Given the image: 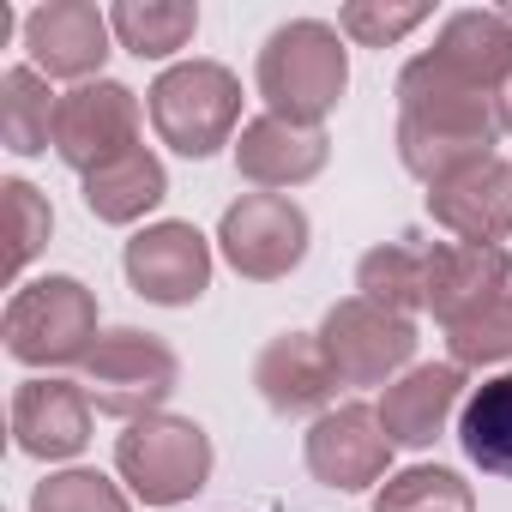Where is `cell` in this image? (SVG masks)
Segmentation results:
<instances>
[{
    "instance_id": "9a60e30c",
    "label": "cell",
    "mask_w": 512,
    "mask_h": 512,
    "mask_svg": "<svg viewBox=\"0 0 512 512\" xmlns=\"http://www.w3.org/2000/svg\"><path fill=\"white\" fill-rule=\"evenodd\" d=\"M229 151H235V175L253 193H290V187H308L326 169L332 139H326V127H296V121H278V115H253L235 133Z\"/></svg>"
},
{
    "instance_id": "6da1fadb",
    "label": "cell",
    "mask_w": 512,
    "mask_h": 512,
    "mask_svg": "<svg viewBox=\"0 0 512 512\" xmlns=\"http://www.w3.org/2000/svg\"><path fill=\"white\" fill-rule=\"evenodd\" d=\"M500 139L506 133H500L488 91L452 79L428 49L416 61H404V73H398V163L422 187L494 157Z\"/></svg>"
},
{
    "instance_id": "8992f818",
    "label": "cell",
    "mask_w": 512,
    "mask_h": 512,
    "mask_svg": "<svg viewBox=\"0 0 512 512\" xmlns=\"http://www.w3.org/2000/svg\"><path fill=\"white\" fill-rule=\"evenodd\" d=\"M91 404L115 422H145V416H163V404L175 398L181 386V356L157 338V332H139V326H109L91 356H85V380Z\"/></svg>"
},
{
    "instance_id": "5b68a950",
    "label": "cell",
    "mask_w": 512,
    "mask_h": 512,
    "mask_svg": "<svg viewBox=\"0 0 512 512\" xmlns=\"http://www.w3.org/2000/svg\"><path fill=\"white\" fill-rule=\"evenodd\" d=\"M211 434L193 416H145L127 422V434L115 440V476L127 482L133 500L145 506H181L211 482Z\"/></svg>"
},
{
    "instance_id": "d6986e66",
    "label": "cell",
    "mask_w": 512,
    "mask_h": 512,
    "mask_svg": "<svg viewBox=\"0 0 512 512\" xmlns=\"http://www.w3.org/2000/svg\"><path fill=\"white\" fill-rule=\"evenodd\" d=\"M428 55L452 79H464V85H476V91L494 97L500 79H506V67H512V19L500 7H464V13H452L440 25V37H434Z\"/></svg>"
},
{
    "instance_id": "7402d4cb",
    "label": "cell",
    "mask_w": 512,
    "mask_h": 512,
    "mask_svg": "<svg viewBox=\"0 0 512 512\" xmlns=\"http://www.w3.org/2000/svg\"><path fill=\"white\" fill-rule=\"evenodd\" d=\"M109 31L127 55L139 61H169L193 43L199 31V7L193 0H115L109 7Z\"/></svg>"
},
{
    "instance_id": "484cf974",
    "label": "cell",
    "mask_w": 512,
    "mask_h": 512,
    "mask_svg": "<svg viewBox=\"0 0 512 512\" xmlns=\"http://www.w3.org/2000/svg\"><path fill=\"white\" fill-rule=\"evenodd\" d=\"M31 512H133V500L115 476L67 464V470H49L31 488Z\"/></svg>"
},
{
    "instance_id": "5bb4252c",
    "label": "cell",
    "mask_w": 512,
    "mask_h": 512,
    "mask_svg": "<svg viewBox=\"0 0 512 512\" xmlns=\"http://www.w3.org/2000/svg\"><path fill=\"white\" fill-rule=\"evenodd\" d=\"M428 314L440 326H458L482 314L488 302L512 296V253L506 247H476V241H428Z\"/></svg>"
},
{
    "instance_id": "2e32d148",
    "label": "cell",
    "mask_w": 512,
    "mask_h": 512,
    "mask_svg": "<svg viewBox=\"0 0 512 512\" xmlns=\"http://www.w3.org/2000/svg\"><path fill=\"white\" fill-rule=\"evenodd\" d=\"M428 217L452 235V241H476V247H500L512 235V163L506 157H482L446 181L428 187Z\"/></svg>"
},
{
    "instance_id": "4316f807",
    "label": "cell",
    "mask_w": 512,
    "mask_h": 512,
    "mask_svg": "<svg viewBox=\"0 0 512 512\" xmlns=\"http://www.w3.org/2000/svg\"><path fill=\"white\" fill-rule=\"evenodd\" d=\"M428 19L434 7H422V0H350V7H338V31L356 49H392L410 31H422Z\"/></svg>"
},
{
    "instance_id": "52a82bcc",
    "label": "cell",
    "mask_w": 512,
    "mask_h": 512,
    "mask_svg": "<svg viewBox=\"0 0 512 512\" xmlns=\"http://www.w3.org/2000/svg\"><path fill=\"white\" fill-rule=\"evenodd\" d=\"M314 338H320L338 386H380V392L398 374L416 368V344H422L416 338V320H404V314H392V308H380L368 296L332 302Z\"/></svg>"
},
{
    "instance_id": "8fae6325",
    "label": "cell",
    "mask_w": 512,
    "mask_h": 512,
    "mask_svg": "<svg viewBox=\"0 0 512 512\" xmlns=\"http://www.w3.org/2000/svg\"><path fill=\"white\" fill-rule=\"evenodd\" d=\"M19 37H25V61L43 79H67V85L103 79V61L115 49L109 13H97L91 0H43L19 19Z\"/></svg>"
},
{
    "instance_id": "f546056e",
    "label": "cell",
    "mask_w": 512,
    "mask_h": 512,
    "mask_svg": "<svg viewBox=\"0 0 512 512\" xmlns=\"http://www.w3.org/2000/svg\"><path fill=\"white\" fill-rule=\"evenodd\" d=\"M494 115H500V133H512V67H506V79L494 91Z\"/></svg>"
},
{
    "instance_id": "603a6c76",
    "label": "cell",
    "mask_w": 512,
    "mask_h": 512,
    "mask_svg": "<svg viewBox=\"0 0 512 512\" xmlns=\"http://www.w3.org/2000/svg\"><path fill=\"white\" fill-rule=\"evenodd\" d=\"M55 103L61 97L31 61L0 73V139H7L13 157H43L55 145Z\"/></svg>"
},
{
    "instance_id": "30bf717a",
    "label": "cell",
    "mask_w": 512,
    "mask_h": 512,
    "mask_svg": "<svg viewBox=\"0 0 512 512\" xmlns=\"http://www.w3.org/2000/svg\"><path fill=\"white\" fill-rule=\"evenodd\" d=\"M121 272L133 284V296L157 302V308H193L205 290H211V241L181 223V217H163V223H145L127 247H121Z\"/></svg>"
},
{
    "instance_id": "ffe728a7",
    "label": "cell",
    "mask_w": 512,
    "mask_h": 512,
    "mask_svg": "<svg viewBox=\"0 0 512 512\" xmlns=\"http://www.w3.org/2000/svg\"><path fill=\"white\" fill-rule=\"evenodd\" d=\"M163 199H169V169H163V157L151 145H139V151H127V157H115V163L85 175V211L97 223H115V229L139 223Z\"/></svg>"
},
{
    "instance_id": "f1b7e54d",
    "label": "cell",
    "mask_w": 512,
    "mask_h": 512,
    "mask_svg": "<svg viewBox=\"0 0 512 512\" xmlns=\"http://www.w3.org/2000/svg\"><path fill=\"white\" fill-rule=\"evenodd\" d=\"M0 193H7V211H13V272H25L37 253L49 247L55 211H49V199H43L31 181H7Z\"/></svg>"
},
{
    "instance_id": "9c48e42d",
    "label": "cell",
    "mask_w": 512,
    "mask_h": 512,
    "mask_svg": "<svg viewBox=\"0 0 512 512\" xmlns=\"http://www.w3.org/2000/svg\"><path fill=\"white\" fill-rule=\"evenodd\" d=\"M145 127V109H139V91H127L121 79H91V85H73L61 91L55 103V157L67 169H79V181L127 151H139Z\"/></svg>"
},
{
    "instance_id": "7a4b0ae2",
    "label": "cell",
    "mask_w": 512,
    "mask_h": 512,
    "mask_svg": "<svg viewBox=\"0 0 512 512\" xmlns=\"http://www.w3.org/2000/svg\"><path fill=\"white\" fill-rule=\"evenodd\" d=\"M253 85L266 97V115L296 127H326V115L350 91V49L344 31L326 19H290L266 37Z\"/></svg>"
},
{
    "instance_id": "d4e9b609",
    "label": "cell",
    "mask_w": 512,
    "mask_h": 512,
    "mask_svg": "<svg viewBox=\"0 0 512 512\" xmlns=\"http://www.w3.org/2000/svg\"><path fill=\"white\" fill-rule=\"evenodd\" d=\"M374 512H476V488L446 464H410L380 482Z\"/></svg>"
},
{
    "instance_id": "e0dca14e",
    "label": "cell",
    "mask_w": 512,
    "mask_h": 512,
    "mask_svg": "<svg viewBox=\"0 0 512 512\" xmlns=\"http://www.w3.org/2000/svg\"><path fill=\"white\" fill-rule=\"evenodd\" d=\"M380 428L392 446L404 452H422L446 434V422L464 410V368L458 362H416L410 374H398L386 392H380Z\"/></svg>"
},
{
    "instance_id": "7c38bea8",
    "label": "cell",
    "mask_w": 512,
    "mask_h": 512,
    "mask_svg": "<svg viewBox=\"0 0 512 512\" xmlns=\"http://www.w3.org/2000/svg\"><path fill=\"white\" fill-rule=\"evenodd\" d=\"M302 458H308V476L338 488V494H362L374 482H386L392 470V440L380 428V410L374 404H338L326 410L308 440H302Z\"/></svg>"
},
{
    "instance_id": "83f0119b",
    "label": "cell",
    "mask_w": 512,
    "mask_h": 512,
    "mask_svg": "<svg viewBox=\"0 0 512 512\" xmlns=\"http://www.w3.org/2000/svg\"><path fill=\"white\" fill-rule=\"evenodd\" d=\"M446 350H452L458 368H500V362H512V296H500L482 314L446 326Z\"/></svg>"
},
{
    "instance_id": "ac0fdd59",
    "label": "cell",
    "mask_w": 512,
    "mask_h": 512,
    "mask_svg": "<svg viewBox=\"0 0 512 512\" xmlns=\"http://www.w3.org/2000/svg\"><path fill=\"white\" fill-rule=\"evenodd\" d=\"M253 386H260L266 410L284 416V422L290 416L320 422L332 410V398H338V374H332L320 338H308V332H278L260 356H253Z\"/></svg>"
},
{
    "instance_id": "277c9868",
    "label": "cell",
    "mask_w": 512,
    "mask_h": 512,
    "mask_svg": "<svg viewBox=\"0 0 512 512\" xmlns=\"http://www.w3.org/2000/svg\"><path fill=\"white\" fill-rule=\"evenodd\" d=\"M145 115L157 127V139L175 157H217L223 145H235L241 121V79L223 61H175L151 79L145 91Z\"/></svg>"
},
{
    "instance_id": "cb8c5ba5",
    "label": "cell",
    "mask_w": 512,
    "mask_h": 512,
    "mask_svg": "<svg viewBox=\"0 0 512 512\" xmlns=\"http://www.w3.org/2000/svg\"><path fill=\"white\" fill-rule=\"evenodd\" d=\"M356 290L404 320H416V308H428V266H422V247L410 241H380L356 260Z\"/></svg>"
},
{
    "instance_id": "ba28073f",
    "label": "cell",
    "mask_w": 512,
    "mask_h": 512,
    "mask_svg": "<svg viewBox=\"0 0 512 512\" xmlns=\"http://www.w3.org/2000/svg\"><path fill=\"white\" fill-rule=\"evenodd\" d=\"M314 223L290 193H241L217 223V253L235 278L247 284H278L308 260Z\"/></svg>"
},
{
    "instance_id": "44dd1931",
    "label": "cell",
    "mask_w": 512,
    "mask_h": 512,
    "mask_svg": "<svg viewBox=\"0 0 512 512\" xmlns=\"http://www.w3.org/2000/svg\"><path fill=\"white\" fill-rule=\"evenodd\" d=\"M458 446L482 476H512V374H488L464 392Z\"/></svg>"
},
{
    "instance_id": "4fadbf2b",
    "label": "cell",
    "mask_w": 512,
    "mask_h": 512,
    "mask_svg": "<svg viewBox=\"0 0 512 512\" xmlns=\"http://www.w3.org/2000/svg\"><path fill=\"white\" fill-rule=\"evenodd\" d=\"M91 392L55 374H31L13 392V446L43 464H67L91 446Z\"/></svg>"
},
{
    "instance_id": "3957f363",
    "label": "cell",
    "mask_w": 512,
    "mask_h": 512,
    "mask_svg": "<svg viewBox=\"0 0 512 512\" xmlns=\"http://www.w3.org/2000/svg\"><path fill=\"white\" fill-rule=\"evenodd\" d=\"M0 338H7V356L19 368H85L91 344L103 338V320H97V296L67 278V272H49V278H31L7 296V320H0Z\"/></svg>"
}]
</instances>
